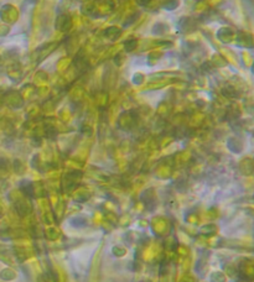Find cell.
Returning <instances> with one entry per match:
<instances>
[{
  "label": "cell",
  "mask_w": 254,
  "mask_h": 282,
  "mask_svg": "<svg viewBox=\"0 0 254 282\" xmlns=\"http://www.w3.org/2000/svg\"><path fill=\"white\" fill-rule=\"evenodd\" d=\"M136 40H128L125 43H124V47H125V51H128V52H130V51H133L135 47H136Z\"/></svg>",
  "instance_id": "cell-1"
}]
</instances>
